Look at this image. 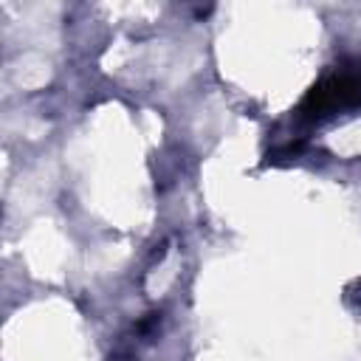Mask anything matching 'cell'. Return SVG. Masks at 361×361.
Here are the masks:
<instances>
[{"label":"cell","mask_w":361,"mask_h":361,"mask_svg":"<svg viewBox=\"0 0 361 361\" xmlns=\"http://www.w3.org/2000/svg\"><path fill=\"white\" fill-rule=\"evenodd\" d=\"M361 104V59H350L341 68L322 76L302 99L299 118L302 121H322L338 110Z\"/></svg>","instance_id":"obj_1"}]
</instances>
